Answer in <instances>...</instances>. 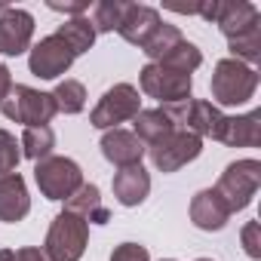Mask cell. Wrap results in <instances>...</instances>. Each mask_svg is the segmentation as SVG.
<instances>
[{
	"mask_svg": "<svg viewBox=\"0 0 261 261\" xmlns=\"http://www.w3.org/2000/svg\"><path fill=\"white\" fill-rule=\"evenodd\" d=\"M212 105L215 108H240L255 98L258 89V71L237 62V59H221L212 71Z\"/></svg>",
	"mask_w": 261,
	"mask_h": 261,
	"instance_id": "obj_1",
	"label": "cell"
},
{
	"mask_svg": "<svg viewBox=\"0 0 261 261\" xmlns=\"http://www.w3.org/2000/svg\"><path fill=\"white\" fill-rule=\"evenodd\" d=\"M258 188H261V163L255 157H246V160L227 163V169L221 172V178L215 185V194L224 200V206L233 215V212H243L252 203Z\"/></svg>",
	"mask_w": 261,
	"mask_h": 261,
	"instance_id": "obj_2",
	"label": "cell"
},
{
	"mask_svg": "<svg viewBox=\"0 0 261 261\" xmlns=\"http://www.w3.org/2000/svg\"><path fill=\"white\" fill-rule=\"evenodd\" d=\"M89 243V224L71 212H59L46 230L43 240V252L49 255V261H80Z\"/></svg>",
	"mask_w": 261,
	"mask_h": 261,
	"instance_id": "obj_3",
	"label": "cell"
},
{
	"mask_svg": "<svg viewBox=\"0 0 261 261\" xmlns=\"http://www.w3.org/2000/svg\"><path fill=\"white\" fill-rule=\"evenodd\" d=\"M0 111H4L7 120L22 123V126H49V120L59 114L49 92L31 89V86H22V83H13L10 95L0 101Z\"/></svg>",
	"mask_w": 261,
	"mask_h": 261,
	"instance_id": "obj_4",
	"label": "cell"
},
{
	"mask_svg": "<svg viewBox=\"0 0 261 261\" xmlns=\"http://www.w3.org/2000/svg\"><path fill=\"white\" fill-rule=\"evenodd\" d=\"M142 111V98H139V89L133 83H114L101 98L98 105L92 108L89 114V123L101 133L108 129H120V123H129L136 120V114Z\"/></svg>",
	"mask_w": 261,
	"mask_h": 261,
	"instance_id": "obj_5",
	"label": "cell"
},
{
	"mask_svg": "<svg viewBox=\"0 0 261 261\" xmlns=\"http://www.w3.org/2000/svg\"><path fill=\"white\" fill-rule=\"evenodd\" d=\"M34 181L46 200H68L83 188V169L71 157H46L34 166Z\"/></svg>",
	"mask_w": 261,
	"mask_h": 261,
	"instance_id": "obj_6",
	"label": "cell"
},
{
	"mask_svg": "<svg viewBox=\"0 0 261 261\" xmlns=\"http://www.w3.org/2000/svg\"><path fill=\"white\" fill-rule=\"evenodd\" d=\"M139 86H142V92H145L148 98H157L160 108H163V105H175V101L191 98V92H194V77L148 62V65L139 71Z\"/></svg>",
	"mask_w": 261,
	"mask_h": 261,
	"instance_id": "obj_7",
	"label": "cell"
},
{
	"mask_svg": "<svg viewBox=\"0 0 261 261\" xmlns=\"http://www.w3.org/2000/svg\"><path fill=\"white\" fill-rule=\"evenodd\" d=\"M151 163L157 172H178L181 166L194 163L203 154V139H197L194 133H181V129H172L166 139H160L157 145L148 148Z\"/></svg>",
	"mask_w": 261,
	"mask_h": 261,
	"instance_id": "obj_8",
	"label": "cell"
},
{
	"mask_svg": "<svg viewBox=\"0 0 261 261\" xmlns=\"http://www.w3.org/2000/svg\"><path fill=\"white\" fill-rule=\"evenodd\" d=\"M71 65H74V53L56 34L43 37L40 43H34L28 49V71L34 77H40V80H56V77L68 74Z\"/></svg>",
	"mask_w": 261,
	"mask_h": 261,
	"instance_id": "obj_9",
	"label": "cell"
},
{
	"mask_svg": "<svg viewBox=\"0 0 261 261\" xmlns=\"http://www.w3.org/2000/svg\"><path fill=\"white\" fill-rule=\"evenodd\" d=\"M34 40V16L19 7H7L0 13V56H22Z\"/></svg>",
	"mask_w": 261,
	"mask_h": 261,
	"instance_id": "obj_10",
	"label": "cell"
},
{
	"mask_svg": "<svg viewBox=\"0 0 261 261\" xmlns=\"http://www.w3.org/2000/svg\"><path fill=\"white\" fill-rule=\"evenodd\" d=\"M98 148H101V157L111 166H117V169L142 166V157L148 151L133 133H126V129H108V133L101 136V142H98Z\"/></svg>",
	"mask_w": 261,
	"mask_h": 261,
	"instance_id": "obj_11",
	"label": "cell"
},
{
	"mask_svg": "<svg viewBox=\"0 0 261 261\" xmlns=\"http://www.w3.org/2000/svg\"><path fill=\"white\" fill-rule=\"evenodd\" d=\"M163 25V19H160V13L154 10V7H145V4H126V13H123V19H120V28H117V34L126 40V43H133V46H145L148 43V37L157 31Z\"/></svg>",
	"mask_w": 261,
	"mask_h": 261,
	"instance_id": "obj_12",
	"label": "cell"
},
{
	"mask_svg": "<svg viewBox=\"0 0 261 261\" xmlns=\"http://www.w3.org/2000/svg\"><path fill=\"white\" fill-rule=\"evenodd\" d=\"M215 25L218 31L233 40L252 28L261 25V13L255 4H246V0H218V16H215Z\"/></svg>",
	"mask_w": 261,
	"mask_h": 261,
	"instance_id": "obj_13",
	"label": "cell"
},
{
	"mask_svg": "<svg viewBox=\"0 0 261 261\" xmlns=\"http://www.w3.org/2000/svg\"><path fill=\"white\" fill-rule=\"evenodd\" d=\"M114 197L120 206L126 209H133V206H142L151 194V175L145 166H129V169H117L114 172Z\"/></svg>",
	"mask_w": 261,
	"mask_h": 261,
	"instance_id": "obj_14",
	"label": "cell"
},
{
	"mask_svg": "<svg viewBox=\"0 0 261 261\" xmlns=\"http://www.w3.org/2000/svg\"><path fill=\"white\" fill-rule=\"evenodd\" d=\"M218 142L230 145V148H255V145H261V111L224 117Z\"/></svg>",
	"mask_w": 261,
	"mask_h": 261,
	"instance_id": "obj_15",
	"label": "cell"
},
{
	"mask_svg": "<svg viewBox=\"0 0 261 261\" xmlns=\"http://www.w3.org/2000/svg\"><path fill=\"white\" fill-rule=\"evenodd\" d=\"M191 221H194V227L212 233V230H221L230 221V209L215 194V188H206V191H197L194 200H191Z\"/></svg>",
	"mask_w": 261,
	"mask_h": 261,
	"instance_id": "obj_16",
	"label": "cell"
},
{
	"mask_svg": "<svg viewBox=\"0 0 261 261\" xmlns=\"http://www.w3.org/2000/svg\"><path fill=\"white\" fill-rule=\"evenodd\" d=\"M31 212V197H28V185L19 172H10L0 178V221L16 224Z\"/></svg>",
	"mask_w": 261,
	"mask_h": 261,
	"instance_id": "obj_17",
	"label": "cell"
},
{
	"mask_svg": "<svg viewBox=\"0 0 261 261\" xmlns=\"http://www.w3.org/2000/svg\"><path fill=\"white\" fill-rule=\"evenodd\" d=\"M65 212L83 218L86 224H108V221H111V212H108V206L101 203L98 185H83L74 197H68V200H65Z\"/></svg>",
	"mask_w": 261,
	"mask_h": 261,
	"instance_id": "obj_18",
	"label": "cell"
},
{
	"mask_svg": "<svg viewBox=\"0 0 261 261\" xmlns=\"http://www.w3.org/2000/svg\"><path fill=\"white\" fill-rule=\"evenodd\" d=\"M133 126H136V139L142 142V145H157L160 139H166L169 133H172V123H169V117L163 114V108H148V111H139L136 114V120H133Z\"/></svg>",
	"mask_w": 261,
	"mask_h": 261,
	"instance_id": "obj_19",
	"label": "cell"
},
{
	"mask_svg": "<svg viewBox=\"0 0 261 261\" xmlns=\"http://www.w3.org/2000/svg\"><path fill=\"white\" fill-rule=\"evenodd\" d=\"M56 37H62L65 40V46L74 53V59L77 56H83V53H89L92 49V43H95V28H92V19L89 16H77V19H68L65 25H59V31H56Z\"/></svg>",
	"mask_w": 261,
	"mask_h": 261,
	"instance_id": "obj_20",
	"label": "cell"
},
{
	"mask_svg": "<svg viewBox=\"0 0 261 261\" xmlns=\"http://www.w3.org/2000/svg\"><path fill=\"white\" fill-rule=\"evenodd\" d=\"M19 148H22V157L40 163L46 157H53V148H56V133L49 126H25V133L19 139Z\"/></svg>",
	"mask_w": 261,
	"mask_h": 261,
	"instance_id": "obj_21",
	"label": "cell"
},
{
	"mask_svg": "<svg viewBox=\"0 0 261 261\" xmlns=\"http://www.w3.org/2000/svg\"><path fill=\"white\" fill-rule=\"evenodd\" d=\"M53 101H56V111L59 114H80L83 108H86V86L80 83V80H71V77H65L53 92Z\"/></svg>",
	"mask_w": 261,
	"mask_h": 261,
	"instance_id": "obj_22",
	"label": "cell"
},
{
	"mask_svg": "<svg viewBox=\"0 0 261 261\" xmlns=\"http://www.w3.org/2000/svg\"><path fill=\"white\" fill-rule=\"evenodd\" d=\"M181 40H185V37H181V31H178L175 25H166V22H163V25L148 37V43L142 46V53L157 65V62H163V59H166L178 43H181Z\"/></svg>",
	"mask_w": 261,
	"mask_h": 261,
	"instance_id": "obj_23",
	"label": "cell"
},
{
	"mask_svg": "<svg viewBox=\"0 0 261 261\" xmlns=\"http://www.w3.org/2000/svg\"><path fill=\"white\" fill-rule=\"evenodd\" d=\"M157 65H163V68H169V71H178V74H194V71L203 65V53H200L197 43L181 40V43H178L163 62H157Z\"/></svg>",
	"mask_w": 261,
	"mask_h": 261,
	"instance_id": "obj_24",
	"label": "cell"
},
{
	"mask_svg": "<svg viewBox=\"0 0 261 261\" xmlns=\"http://www.w3.org/2000/svg\"><path fill=\"white\" fill-rule=\"evenodd\" d=\"M129 0H101V4L92 7V28L95 34H111L120 28V19L126 13Z\"/></svg>",
	"mask_w": 261,
	"mask_h": 261,
	"instance_id": "obj_25",
	"label": "cell"
},
{
	"mask_svg": "<svg viewBox=\"0 0 261 261\" xmlns=\"http://www.w3.org/2000/svg\"><path fill=\"white\" fill-rule=\"evenodd\" d=\"M227 49H230V59H237V62L252 68L261 59V25L246 31V34H240V37H233V40H227Z\"/></svg>",
	"mask_w": 261,
	"mask_h": 261,
	"instance_id": "obj_26",
	"label": "cell"
},
{
	"mask_svg": "<svg viewBox=\"0 0 261 261\" xmlns=\"http://www.w3.org/2000/svg\"><path fill=\"white\" fill-rule=\"evenodd\" d=\"M19 160H22V148L16 142L13 133H7V129H0V178L10 175L19 169Z\"/></svg>",
	"mask_w": 261,
	"mask_h": 261,
	"instance_id": "obj_27",
	"label": "cell"
},
{
	"mask_svg": "<svg viewBox=\"0 0 261 261\" xmlns=\"http://www.w3.org/2000/svg\"><path fill=\"white\" fill-rule=\"evenodd\" d=\"M240 240H243V249L252 261L261 258V224L258 221H246L243 230H240Z\"/></svg>",
	"mask_w": 261,
	"mask_h": 261,
	"instance_id": "obj_28",
	"label": "cell"
},
{
	"mask_svg": "<svg viewBox=\"0 0 261 261\" xmlns=\"http://www.w3.org/2000/svg\"><path fill=\"white\" fill-rule=\"evenodd\" d=\"M111 261H151L148 249L142 243H120L111 255Z\"/></svg>",
	"mask_w": 261,
	"mask_h": 261,
	"instance_id": "obj_29",
	"label": "cell"
},
{
	"mask_svg": "<svg viewBox=\"0 0 261 261\" xmlns=\"http://www.w3.org/2000/svg\"><path fill=\"white\" fill-rule=\"evenodd\" d=\"M46 7L56 10V13H65V16H71V19H77V16H86L89 0H49Z\"/></svg>",
	"mask_w": 261,
	"mask_h": 261,
	"instance_id": "obj_30",
	"label": "cell"
},
{
	"mask_svg": "<svg viewBox=\"0 0 261 261\" xmlns=\"http://www.w3.org/2000/svg\"><path fill=\"white\" fill-rule=\"evenodd\" d=\"M16 261H49V255L37 246H25V249H16Z\"/></svg>",
	"mask_w": 261,
	"mask_h": 261,
	"instance_id": "obj_31",
	"label": "cell"
},
{
	"mask_svg": "<svg viewBox=\"0 0 261 261\" xmlns=\"http://www.w3.org/2000/svg\"><path fill=\"white\" fill-rule=\"evenodd\" d=\"M10 89H13V71L7 65H0V101L10 95Z\"/></svg>",
	"mask_w": 261,
	"mask_h": 261,
	"instance_id": "obj_32",
	"label": "cell"
},
{
	"mask_svg": "<svg viewBox=\"0 0 261 261\" xmlns=\"http://www.w3.org/2000/svg\"><path fill=\"white\" fill-rule=\"evenodd\" d=\"M0 261H16V252L13 249H0Z\"/></svg>",
	"mask_w": 261,
	"mask_h": 261,
	"instance_id": "obj_33",
	"label": "cell"
},
{
	"mask_svg": "<svg viewBox=\"0 0 261 261\" xmlns=\"http://www.w3.org/2000/svg\"><path fill=\"white\" fill-rule=\"evenodd\" d=\"M160 261H175V258H160Z\"/></svg>",
	"mask_w": 261,
	"mask_h": 261,
	"instance_id": "obj_34",
	"label": "cell"
},
{
	"mask_svg": "<svg viewBox=\"0 0 261 261\" xmlns=\"http://www.w3.org/2000/svg\"><path fill=\"white\" fill-rule=\"evenodd\" d=\"M197 261H212V258H197Z\"/></svg>",
	"mask_w": 261,
	"mask_h": 261,
	"instance_id": "obj_35",
	"label": "cell"
},
{
	"mask_svg": "<svg viewBox=\"0 0 261 261\" xmlns=\"http://www.w3.org/2000/svg\"><path fill=\"white\" fill-rule=\"evenodd\" d=\"M4 10H7V7H4V4H0V13H4Z\"/></svg>",
	"mask_w": 261,
	"mask_h": 261,
	"instance_id": "obj_36",
	"label": "cell"
}]
</instances>
